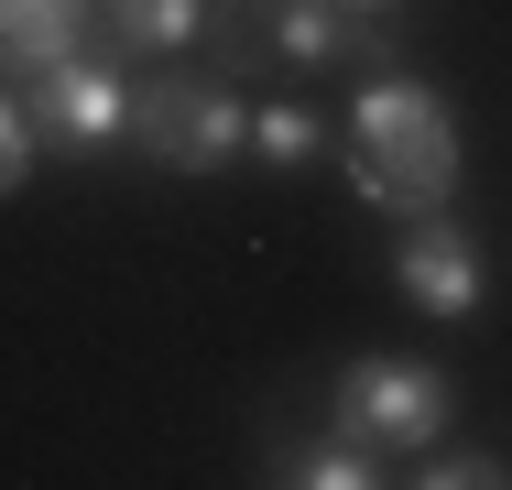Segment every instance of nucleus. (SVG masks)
<instances>
[{"label":"nucleus","instance_id":"nucleus-1","mask_svg":"<svg viewBox=\"0 0 512 490\" xmlns=\"http://www.w3.org/2000/svg\"><path fill=\"white\" fill-rule=\"evenodd\" d=\"M349 153L360 164H382L414 207H447L458 196V120H447V98L404 77V66H371V88L349 98Z\"/></svg>","mask_w":512,"mask_h":490},{"label":"nucleus","instance_id":"nucleus-2","mask_svg":"<svg viewBox=\"0 0 512 490\" xmlns=\"http://www.w3.org/2000/svg\"><path fill=\"white\" fill-rule=\"evenodd\" d=\"M142 164L164 175H218L251 153V98L229 77H164V88H131V131H120Z\"/></svg>","mask_w":512,"mask_h":490},{"label":"nucleus","instance_id":"nucleus-3","mask_svg":"<svg viewBox=\"0 0 512 490\" xmlns=\"http://www.w3.org/2000/svg\"><path fill=\"white\" fill-rule=\"evenodd\" d=\"M338 436H360L371 458H414V447H436L447 436V414H458V382L436 371V360H404V349H371V360H349L338 371Z\"/></svg>","mask_w":512,"mask_h":490},{"label":"nucleus","instance_id":"nucleus-4","mask_svg":"<svg viewBox=\"0 0 512 490\" xmlns=\"http://www.w3.org/2000/svg\"><path fill=\"white\" fill-rule=\"evenodd\" d=\"M22 109H33V142L44 153H109L131 131V77L109 55H66V66L22 77Z\"/></svg>","mask_w":512,"mask_h":490},{"label":"nucleus","instance_id":"nucleus-5","mask_svg":"<svg viewBox=\"0 0 512 490\" xmlns=\"http://www.w3.org/2000/svg\"><path fill=\"white\" fill-rule=\"evenodd\" d=\"M393 273L425 316H480V240L447 218V207H414L393 218Z\"/></svg>","mask_w":512,"mask_h":490},{"label":"nucleus","instance_id":"nucleus-6","mask_svg":"<svg viewBox=\"0 0 512 490\" xmlns=\"http://www.w3.org/2000/svg\"><path fill=\"white\" fill-rule=\"evenodd\" d=\"M88 55V0H0V77H44Z\"/></svg>","mask_w":512,"mask_h":490},{"label":"nucleus","instance_id":"nucleus-7","mask_svg":"<svg viewBox=\"0 0 512 490\" xmlns=\"http://www.w3.org/2000/svg\"><path fill=\"white\" fill-rule=\"evenodd\" d=\"M251 22H262V44H273L284 66H338V55H349L338 0H251Z\"/></svg>","mask_w":512,"mask_h":490},{"label":"nucleus","instance_id":"nucleus-8","mask_svg":"<svg viewBox=\"0 0 512 490\" xmlns=\"http://www.w3.org/2000/svg\"><path fill=\"white\" fill-rule=\"evenodd\" d=\"M273 480H295V490H371L382 469H371L360 436H306V447H273Z\"/></svg>","mask_w":512,"mask_h":490},{"label":"nucleus","instance_id":"nucleus-9","mask_svg":"<svg viewBox=\"0 0 512 490\" xmlns=\"http://www.w3.org/2000/svg\"><path fill=\"white\" fill-rule=\"evenodd\" d=\"M109 33H131V44H164V55H186L207 33V0H99Z\"/></svg>","mask_w":512,"mask_h":490},{"label":"nucleus","instance_id":"nucleus-10","mask_svg":"<svg viewBox=\"0 0 512 490\" xmlns=\"http://www.w3.org/2000/svg\"><path fill=\"white\" fill-rule=\"evenodd\" d=\"M251 153L295 175V164H316V153H327V120H316L306 98H273V109H251Z\"/></svg>","mask_w":512,"mask_h":490},{"label":"nucleus","instance_id":"nucleus-11","mask_svg":"<svg viewBox=\"0 0 512 490\" xmlns=\"http://www.w3.org/2000/svg\"><path fill=\"white\" fill-rule=\"evenodd\" d=\"M414 458H425V469H414L425 490H502V480H512L491 447H414Z\"/></svg>","mask_w":512,"mask_h":490},{"label":"nucleus","instance_id":"nucleus-12","mask_svg":"<svg viewBox=\"0 0 512 490\" xmlns=\"http://www.w3.org/2000/svg\"><path fill=\"white\" fill-rule=\"evenodd\" d=\"M33 153H44V142H33V109H22V98H11V77H0V196H22Z\"/></svg>","mask_w":512,"mask_h":490}]
</instances>
